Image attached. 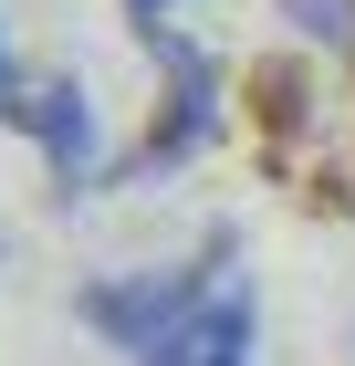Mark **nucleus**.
<instances>
[{
  "label": "nucleus",
  "instance_id": "nucleus-1",
  "mask_svg": "<svg viewBox=\"0 0 355 366\" xmlns=\"http://www.w3.org/2000/svg\"><path fill=\"white\" fill-rule=\"evenodd\" d=\"M230 282V230H209L189 262H157V272H115V282H84V325L115 335L126 356H146L157 335H178L199 304Z\"/></svg>",
  "mask_w": 355,
  "mask_h": 366
},
{
  "label": "nucleus",
  "instance_id": "nucleus-2",
  "mask_svg": "<svg viewBox=\"0 0 355 366\" xmlns=\"http://www.w3.org/2000/svg\"><path fill=\"white\" fill-rule=\"evenodd\" d=\"M0 126L42 147V168H53L63 199L94 189V105H84L74 74H21V63L0 53Z\"/></svg>",
  "mask_w": 355,
  "mask_h": 366
},
{
  "label": "nucleus",
  "instance_id": "nucleus-3",
  "mask_svg": "<svg viewBox=\"0 0 355 366\" xmlns=\"http://www.w3.org/2000/svg\"><path fill=\"white\" fill-rule=\"evenodd\" d=\"M146 53H157V74H167V105H157V126H146L136 168H178V157H199L209 126H219V63L199 53V42H178L167 21L146 31Z\"/></svg>",
  "mask_w": 355,
  "mask_h": 366
},
{
  "label": "nucleus",
  "instance_id": "nucleus-4",
  "mask_svg": "<svg viewBox=\"0 0 355 366\" xmlns=\"http://www.w3.org/2000/svg\"><path fill=\"white\" fill-rule=\"evenodd\" d=\"M251 335H261V314H251V293L241 282H219L209 304L178 325V335H157L136 366H251Z\"/></svg>",
  "mask_w": 355,
  "mask_h": 366
},
{
  "label": "nucleus",
  "instance_id": "nucleus-5",
  "mask_svg": "<svg viewBox=\"0 0 355 366\" xmlns=\"http://www.w3.org/2000/svg\"><path fill=\"white\" fill-rule=\"evenodd\" d=\"M282 21H303L314 42H345L355 53V0H282Z\"/></svg>",
  "mask_w": 355,
  "mask_h": 366
},
{
  "label": "nucleus",
  "instance_id": "nucleus-6",
  "mask_svg": "<svg viewBox=\"0 0 355 366\" xmlns=\"http://www.w3.org/2000/svg\"><path fill=\"white\" fill-rule=\"evenodd\" d=\"M126 11H136V31H157V11H167V0H126Z\"/></svg>",
  "mask_w": 355,
  "mask_h": 366
},
{
  "label": "nucleus",
  "instance_id": "nucleus-7",
  "mask_svg": "<svg viewBox=\"0 0 355 366\" xmlns=\"http://www.w3.org/2000/svg\"><path fill=\"white\" fill-rule=\"evenodd\" d=\"M0 53H11V42H0Z\"/></svg>",
  "mask_w": 355,
  "mask_h": 366
}]
</instances>
